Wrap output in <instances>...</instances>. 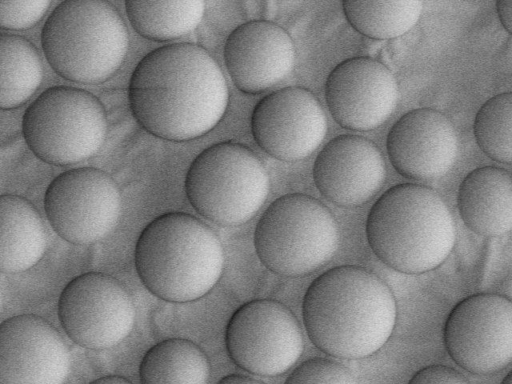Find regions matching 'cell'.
Masks as SVG:
<instances>
[{"mask_svg":"<svg viewBox=\"0 0 512 384\" xmlns=\"http://www.w3.org/2000/svg\"><path fill=\"white\" fill-rule=\"evenodd\" d=\"M496 11L503 27L512 35V0H500Z\"/></svg>","mask_w":512,"mask_h":384,"instance_id":"29","label":"cell"},{"mask_svg":"<svg viewBox=\"0 0 512 384\" xmlns=\"http://www.w3.org/2000/svg\"><path fill=\"white\" fill-rule=\"evenodd\" d=\"M128 19L142 37L154 41L179 39L193 32L202 21V0L125 1Z\"/></svg>","mask_w":512,"mask_h":384,"instance_id":"22","label":"cell"},{"mask_svg":"<svg viewBox=\"0 0 512 384\" xmlns=\"http://www.w3.org/2000/svg\"><path fill=\"white\" fill-rule=\"evenodd\" d=\"M251 132L270 156L295 162L310 156L327 133V118L316 96L303 87L276 90L255 106Z\"/></svg>","mask_w":512,"mask_h":384,"instance_id":"13","label":"cell"},{"mask_svg":"<svg viewBox=\"0 0 512 384\" xmlns=\"http://www.w3.org/2000/svg\"><path fill=\"white\" fill-rule=\"evenodd\" d=\"M135 306L125 287L114 277L88 272L73 278L62 290L58 317L67 336L94 350L120 344L132 331Z\"/></svg>","mask_w":512,"mask_h":384,"instance_id":"11","label":"cell"},{"mask_svg":"<svg viewBox=\"0 0 512 384\" xmlns=\"http://www.w3.org/2000/svg\"><path fill=\"white\" fill-rule=\"evenodd\" d=\"M449 356L464 370L490 375L512 363V301L477 293L458 302L444 325Z\"/></svg>","mask_w":512,"mask_h":384,"instance_id":"12","label":"cell"},{"mask_svg":"<svg viewBox=\"0 0 512 384\" xmlns=\"http://www.w3.org/2000/svg\"><path fill=\"white\" fill-rule=\"evenodd\" d=\"M336 219L317 199L302 193L283 195L261 215L255 228L258 258L286 277L308 275L329 262L339 246Z\"/></svg>","mask_w":512,"mask_h":384,"instance_id":"6","label":"cell"},{"mask_svg":"<svg viewBox=\"0 0 512 384\" xmlns=\"http://www.w3.org/2000/svg\"><path fill=\"white\" fill-rule=\"evenodd\" d=\"M423 3L417 0L344 1L343 11L350 25L372 39H392L406 34L418 22Z\"/></svg>","mask_w":512,"mask_h":384,"instance_id":"24","label":"cell"},{"mask_svg":"<svg viewBox=\"0 0 512 384\" xmlns=\"http://www.w3.org/2000/svg\"><path fill=\"white\" fill-rule=\"evenodd\" d=\"M135 120L168 141L196 139L211 131L228 106L229 91L218 63L201 46L174 43L146 54L128 87Z\"/></svg>","mask_w":512,"mask_h":384,"instance_id":"1","label":"cell"},{"mask_svg":"<svg viewBox=\"0 0 512 384\" xmlns=\"http://www.w3.org/2000/svg\"><path fill=\"white\" fill-rule=\"evenodd\" d=\"M319 192L342 207H357L371 200L386 179V164L379 148L358 135H339L319 152L313 165Z\"/></svg>","mask_w":512,"mask_h":384,"instance_id":"17","label":"cell"},{"mask_svg":"<svg viewBox=\"0 0 512 384\" xmlns=\"http://www.w3.org/2000/svg\"><path fill=\"white\" fill-rule=\"evenodd\" d=\"M284 384H358V381L340 362L315 357L298 365Z\"/></svg>","mask_w":512,"mask_h":384,"instance_id":"26","label":"cell"},{"mask_svg":"<svg viewBox=\"0 0 512 384\" xmlns=\"http://www.w3.org/2000/svg\"><path fill=\"white\" fill-rule=\"evenodd\" d=\"M89 384H132L129 380L118 375H106L97 378Z\"/></svg>","mask_w":512,"mask_h":384,"instance_id":"31","label":"cell"},{"mask_svg":"<svg viewBox=\"0 0 512 384\" xmlns=\"http://www.w3.org/2000/svg\"><path fill=\"white\" fill-rule=\"evenodd\" d=\"M408 384H470L457 370L440 364L429 365L418 370Z\"/></svg>","mask_w":512,"mask_h":384,"instance_id":"28","label":"cell"},{"mask_svg":"<svg viewBox=\"0 0 512 384\" xmlns=\"http://www.w3.org/2000/svg\"><path fill=\"white\" fill-rule=\"evenodd\" d=\"M47 246L46 230L36 208L17 195L0 197V270L19 273L36 265Z\"/></svg>","mask_w":512,"mask_h":384,"instance_id":"20","label":"cell"},{"mask_svg":"<svg viewBox=\"0 0 512 384\" xmlns=\"http://www.w3.org/2000/svg\"><path fill=\"white\" fill-rule=\"evenodd\" d=\"M325 97L340 126L370 131L392 115L399 91L394 75L385 65L369 57H355L339 63L330 72Z\"/></svg>","mask_w":512,"mask_h":384,"instance_id":"14","label":"cell"},{"mask_svg":"<svg viewBox=\"0 0 512 384\" xmlns=\"http://www.w3.org/2000/svg\"><path fill=\"white\" fill-rule=\"evenodd\" d=\"M386 148L399 174L416 181H432L453 167L458 136L455 126L443 113L418 108L394 123L387 135Z\"/></svg>","mask_w":512,"mask_h":384,"instance_id":"16","label":"cell"},{"mask_svg":"<svg viewBox=\"0 0 512 384\" xmlns=\"http://www.w3.org/2000/svg\"><path fill=\"white\" fill-rule=\"evenodd\" d=\"M121 207L116 181L93 167L60 173L44 195V210L51 227L62 239L75 245L105 238L117 225Z\"/></svg>","mask_w":512,"mask_h":384,"instance_id":"9","label":"cell"},{"mask_svg":"<svg viewBox=\"0 0 512 384\" xmlns=\"http://www.w3.org/2000/svg\"><path fill=\"white\" fill-rule=\"evenodd\" d=\"M49 0H1L0 26L5 30H25L36 25L47 12Z\"/></svg>","mask_w":512,"mask_h":384,"instance_id":"27","label":"cell"},{"mask_svg":"<svg viewBox=\"0 0 512 384\" xmlns=\"http://www.w3.org/2000/svg\"><path fill=\"white\" fill-rule=\"evenodd\" d=\"M474 135L491 159L512 163V92L488 99L476 114Z\"/></svg>","mask_w":512,"mask_h":384,"instance_id":"25","label":"cell"},{"mask_svg":"<svg viewBox=\"0 0 512 384\" xmlns=\"http://www.w3.org/2000/svg\"><path fill=\"white\" fill-rule=\"evenodd\" d=\"M186 196L194 210L220 226L248 222L269 194L265 166L248 147L236 142L214 144L191 163Z\"/></svg>","mask_w":512,"mask_h":384,"instance_id":"7","label":"cell"},{"mask_svg":"<svg viewBox=\"0 0 512 384\" xmlns=\"http://www.w3.org/2000/svg\"><path fill=\"white\" fill-rule=\"evenodd\" d=\"M302 314L318 349L339 359H361L388 341L397 307L391 289L376 274L344 265L327 270L310 284Z\"/></svg>","mask_w":512,"mask_h":384,"instance_id":"2","label":"cell"},{"mask_svg":"<svg viewBox=\"0 0 512 384\" xmlns=\"http://www.w3.org/2000/svg\"><path fill=\"white\" fill-rule=\"evenodd\" d=\"M501 384H512V370L505 376Z\"/></svg>","mask_w":512,"mask_h":384,"instance_id":"32","label":"cell"},{"mask_svg":"<svg viewBox=\"0 0 512 384\" xmlns=\"http://www.w3.org/2000/svg\"><path fill=\"white\" fill-rule=\"evenodd\" d=\"M0 66V106L6 110L20 107L32 97L42 82L40 55L26 38L2 33Z\"/></svg>","mask_w":512,"mask_h":384,"instance_id":"23","label":"cell"},{"mask_svg":"<svg viewBox=\"0 0 512 384\" xmlns=\"http://www.w3.org/2000/svg\"><path fill=\"white\" fill-rule=\"evenodd\" d=\"M69 349L46 319L22 314L0 325V384H64Z\"/></svg>","mask_w":512,"mask_h":384,"instance_id":"15","label":"cell"},{"mask_svg":"<svg viewBox=\"0 0 512 384\" xmlns=\"http://www.w3.org/2000/svg\"><path fill=\"white\" fill-rule=\"evenodd\" d=\"M366 236L372 251L387 266L405 274H422L449 257L456 227L436 191L404 183L391 187L374 203Z\"/></svg>","mask_w":512,"mask_h":384,"instance_id":"3","label":"cell"},{"mask_svg":"<svg viewBox=\"0 0 512 384\" xmlns=\"http://www.w3.org/2000/svg\"><path fill=\"white\" fill-rule=\"evenodd\" d=\"M141 384H207L210 364L190 340L170 338L151 347L139 366Z\"/></svg>","mask_w":512,"mask_h":384,"instance_id":"21","label":"cell"},{"mask_svg":"<svg viewBox=\"0 0 512 384\" xmlns=\"http://www.w3.org/2000/svg\"><path fill=\"white\" fill-rule=\"evenodd\" d=\"M458 209L465 225L485 237L512 230V174L495 166L472 170L458 190Z\"/></svg>","mask_w":512,"mask_h":384,"instance_id":"19","label":"cell"},{"mask_svg":"<svg viewBox=\"0 0 512 384\" xmlns=\"http://www.w3.org/2000/svg\"><path fill=\"white\" fill-rule=\"evenodd\" d=\"M217 384H264L263 382L242 374H229L220 379Z\"/></svg>","mask_w":512,"mask_h":384,"instance_id":"30","label":"cell"},{"mask_svg":"<svg viewBox=\"0 0 512 384\" xmlns=\"http://www.w3.org/2000/svg\"><path fill=\"white\" fill-rule=\"evenodd\" d=\"M108 123L105 109L92 93L70 86L50 87L25 110L24 140L40 160L75 165L102 148Z\"/></svg>","mask_w":512,"mask_h":384,"instance_id":"8","label":"cell"},{"mask_svg":"<svg viewBox=\"0 0 512 384\" xmlns=\"http://www.w3.org/2000/svg\"><path fill=\"white\" fill-rule=\"evenodd\" d=\"M224 62L240 91L258 94L279 84L292 72L295 47L279 25L266 20L248 21L228 36Z\"/></svg>","mask_w":512,"mask_h":384,"instance_id":"18","label":"cell"},{"mask_svg":"<svg viewBox=\"0 0 512 384\" xmlns=\"http://www.w3.org/2000/svg\"><path fill=\"white\" fill-rule=\"evenodd\" d=\"M225 343L231 360L258 376L285 373L304 348L295 315L271 299L252 300L239 307L227 324Z\"/></svg>","mask_w":512,"mask_h":384,"instance_id":"10","label":"cell"},{"mask_svg":"<svg viewBox=\"0 0 512 384\" xmlns=\"http://www.w3.org/2000/svg\"><path fill=\"white\" fill-rule=\"evenodd\" d=\"M41 46L60 77L95 85L107 81L122 66L129 34L122 16L108 1L65 0L46 19Z\"/></svg>","mask_w":512,"mask_h":384,"instance_id":"5","label":"cell"},{"mask_svg":"<svg viewBox=\"0 0 512 384\" xmlns=\"http://www.w3.org/2000/svg\"><path fill=\"white\" fill-rule=\"evenodd\" d=\"M137 274L158 298L176 303L197 300L218 282L224 252L214 231L184 212L153 219L141 232L134 252Z\"/></svg>","mask_w":512,"mask_h":384,"instance_id":"4","label":"cell"}]
</instances>
